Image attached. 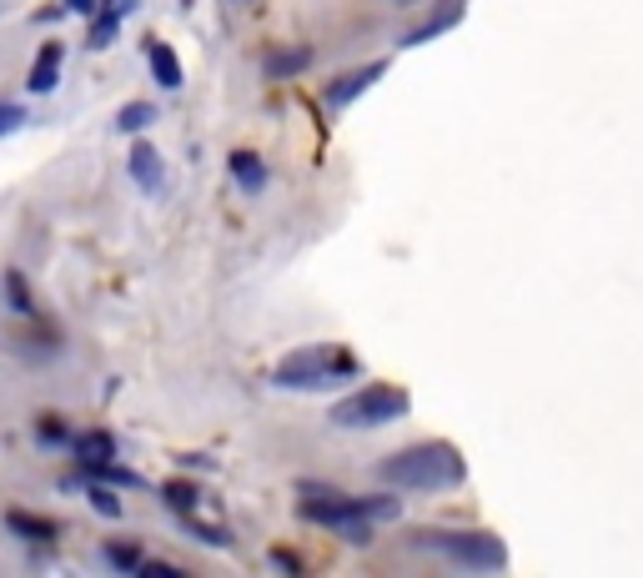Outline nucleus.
I'll list each match as a JSON object with an SVG mask.
<instances>
[{
    "label": "nucleus",
    "mask_w": 643,
    "mask_h": 578,
    "mask_svg": "<svg viewBox=\"0 0 643 578\" xmlns=\"http://www.w3.org/2000/svg\"><path fill=\"white\" fill-rule=\"evenodd\" d=\"M121 11H126V6H116V0H111L106 11H101L96 31H91V45H106V41H111V35H116V25H121V21H126V16H121Z\"/></svg>",
    "instance_id": "nucleus-14"
},
{
    "label": "nucleus",
    "mask_w": 643,
    "mask_h": 578,
    "mask_svg": "<svg viewBox=\"0 0 643 578\" xmlns=\"http://www.w3.org/2000/svg\"><path fill=\"white\" fill-rule=\"evenodd\" d=\"M302 66H307V51H287V61H282V55L272 61L277 76H282V71H302Z\"/></svg>",
    "instance_id": "nucleus-19"
},
{
    "label": "nucleus",
    "mask_w": 643,
    "mask_h": 578,
    "mask_svg": "<svg viewBox=\"0 0 643 578\" xmlns=\"http://www.w3.org/2000/svg\"><path fill=\"white\" fill-rule=\"evenodd\" d=\"M61 55H66V51H61V45H45V51H41V61H35V66H31L25 86H31L35 96H45V91L55 86V76H61Z\"/></svg>",
    "instance_id": "nucleus-9"
},
{
    "label": "nucleus",
    "mask_w": 643,
    "mask_h": 578,
    "mask_svg": "<svg viewBox=\"0 0 643 578\" xmlns=\"http://www.w3.org/2000/svg\"><path fill=\"white\" fill-rule=\"evenodd\" d=\"M407 407H413V398H407L403 388H382V382H372V388H362V393L342 398V403L332 407V423L338 427H382V423L407 417Z\"/></svg>",
    "instance_id": "nucleus-4"
},
{
    "label": "nucleus",
    "mask_w": 643,
    "mask_h": 578,
    "mask_svg": "<svg viewBox=\"0 0 643 578\" xmlns=\"http://www.w3.org/2000/svg\"><path fill=\"white\" fill-rule=\"evenodd\" d=\"M463 6H468V0H443V6H437V16H433V21H427L423 31H413V35H407V45H417V41H433L437 31H447V25H458Z\"/></svg>",
    "instance_id": "nucleus-10"
},
{
    "label": "nucleus",
    "mask_w": 643,
    "mask_h": 578,
    "mask_svg": "<svg viewBox=\"0 0 643 578\" xmlns=\"http://www.w3.org/2000/svg\"><path fill=\"white\" fill-rule=\"evenodd\" d=\"M382 71H387V61H372V66H357V71H348V76H338L328 86V106H348V101H357L372 81H382Z\"/></svg>",
    "instance_id": "nucleus-6"
},
{
    "label": "nucleus",
    "mask_w": 643,
    "mask_h": 578,
    "mask_svg": "<svg viewBox=\"0 0 643 578\" xmlns=\"http://www.w3.org/2000/svg\"><path fill=\"white\" fill-rule=\"evenodd\" d=\"M417 544L443 554L447 564L473 568V574H498V568H508V548H502L498 534H423Z\"/></svg>",
    "instance_id": "nucleus-3"
},
{
    "label": "nucleus",
    "mask_w": 643,
    "mask_h": 578,
    "mask_svg": "<svg viewBox=\"0 0 643 578\" xmlns=\"http://www.w3.org/2000/svg\"><path fill=\"white\" fill-rule=\"evenodd\" d=\"M61 6H66V11H81V16L96 11V0H61Z\"/></svg>",
    "instance_id": "nucleus-22"
},
{
    "label": "nucleus",
    "mask_w": 643,
    "mask_h": 578,
    "mask_svg": "<svg viewBox=\"0 0 643 578\" xmlns=\"http://www.w3.org/2000/svg\"><path fill=\"white\" fill-rule=\"evenodd\" d=\"M152 71H156V81L162 86H182V66H176V51L172 45H152Z\"/></svg>",
    "instance_id": "nucleus-12"
},
{
    "label": "nucleus",
    "mask_w": 643,
    "mask_h": 578,
    "mask_svg": "<svg viewBox=\"0 0 643 578\" xmlns=\"http://www.w3.org/2000/svg\"><path fill=\"white\" fill-rule=\"evenodd\" d=\"M166 503L186 518V528H197V534L211 538V544H227V528L217 524V513H211V503H207L201 488H191V483H166Z\"/></svg>",
    "instance_id": "nucleus-5"
},
{
    "label": "nucleus",
    "mask_w": 643,
    "mask_h": 578,
    "mask_svg": "<svg viewBox=\"0 0 643 578\" xmlns=\"http://www.w3.org/2000/svg\"><path fill=\"white\" fill-rule=\"evenodd\" d=\"M132 176H136V186L142 192H162V156H156V146L152 142H136L132 146Z\"/></svg>",
    "instance_id": "nucleus-8"
},
{
    "label": "nucleus",
    "mask_w": 643,
    "mask_h": 578,
    "mask_svg": "<svg viewBox=\"0 0 643 578\" xmlns=\"http://www.w3.org/2000/svg\"><path fill=\"white\" fill-rule=\"evenodd\" d=\"M76 463L81 473H101L116 463V437L111 433H81L76 437Z\"/></svg>",
    "instance_id": "nucleus-7"
},
{
    "label": "nucleus",
    "mask_w": 643,
    "mask_h": 578,
    "mask_svg": "<svg viewBox=\"0 0 643 578\" xmlns=\"http://www.w3.org/2000/svg\"><path fill=\"white\" fill-rule=\"evenodd\" d=\"M152 121H156V106H142V101H136V106H126L116 116V126H121V136H136V132H146Z\"/></svg>",
    "instance_id": "nucleus-13"
},
{
    "label": "nucleus",
    "mask_w": 643,
    "mask_h": 578,
    "mask_svg": "<svg viewBox=\"0 0 643 578\" xmlns=\"http://www.w3.org/2000/svg\"><path fill=\"white\" fill-rule=\"evenodd\" d=\"M91 498H96V508H101V513H106V518H121V503H116V498H111V493H106V488H91Z\"/></svg>",
    "instance_id": "nucleus-20"
},
{
    "label": "nucleus",
    "mask_w": 643,
    "mask_h": 578,
    "mask_svg": "<svg viewBox=\"0 0 643 578\" xmlns=\"http://www.w3.org/2000/svg\"><path fill=\"white\" fill-rule=\"evenodd\" d=\"M382 478L393 488H413V493H443V488H458L468 478V463L453 443H417L403 447L393 458L382 463Z\"/></svg>",
    "instance_id": "nucleus-1"
},
{
    "label": "nucleus",
    "mask_w": 643,
    "mask_h": 578,
    "mask_svg": "<svg viewBox=\"0 0 643 578\" xmlns=\"http://www.w3.org/2000/svg\"><path fill=\"white\" fill-rule=\"evenodd\" d=\"M106 558H111L116 568H142V554H136L132 544H111V548H106Z\"/></svg>",
    "instance_id": "nucleus-17"
},
{
    "label": "nucleus",
    "mask_w": 643,
    "mask_h": 578,
    "mask_svg": "<svg viewBox=\"0 0 643 578\" xmlns=\"http://www.w3.org/2000/svg\"><path fill=\"white\" fill-rule=\"evenodd\" d=\"M362 378V362L348 348H302L287 362H277V388H338V382Z\"/></svg>",
    "instance_id": "nucleus-2"
},
{
    "label": "nucleus",
    "mask_w": 643,
    "mask_h": 578,
    "mask_svg": "<svg viewBox=\"0 0 643 578\" xmlns=\"http://www.w3.org/2000/svg\"><path fill=\"white\" fill-rule=\"evenodd\" d=\"M231 172H237V182L247 186V192H262L267 172H262V162H257L251 152H231Z\"/></svg>",
    "instance_id": "nucleus-11"
},
{
    "label": "nucleus",
    "mask_w": 643,
    "mask_h": 578,
    "mask_svg": "<svg viewBox=\"0 0 643 578\" xmlns=\"http://www.w3.org/2000/svg\"><path fill=\"white\" fill-rule=\"evenodd\" d=\"M41 437H45V443H61V437H66V427H61V423H55V417H51V423L41 427Z\"/></svg>",
    "instance_id": "nucleus-21"
},
{
    "label": "nucleus",
    "mask_w": 643,
    "mask_h": 578,
    "mask_svg": "<svg viewBox=\"0 0 643 578\" xmlns=\"http://www.w3.org/2000/svg\"><path fill=\"white\" fill-rule=\"evenodd\" d=\"M6 292H11V307L15 312H31V297H25V282L15 272H6Z\"/></svg>",
    "instance_id": "nucleus-18"
},
{
    "label": "nucleus",
    "mask_w": 643,
    "mask_h": 578,
    "mask_svg": "<svg viewBox=\"0 0 643 578\" xmlns=\"http://www.w3.org/2000/svg\"><path fill=\"white\" fill-rule=\"evenodd\" d=\"M6 524H11L15 534H25V538H51V534H55V528L45 524V518H25V513H11Z\"/></svg>",
    "instance_id": "nucleus-15"
},
{
    "label": "nucleus",
    "mask_w": 643,
    "mask_h": 578,
    "mask_svg": "<svg viewBox=\"0 0 643 578\" xmlns=\"http://www.w3.org/2000/svg\"><path fill=\"white\" fill-rule=\"evenodd\" d=\"M25 126V106H15V101H0V136H11Z\"/></svg>",
    "instance_id": "nucleus-16"
}]
</instances>
